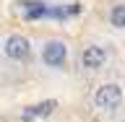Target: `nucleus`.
I'll return each mask as SVG.
<instances>
[{
  "label": "nucleus",
  "instance_id": "nucleus-1",
  "mask_svg": "<svg viewBox=\"0 0 125 122\" xmlns=\"http://www.w3.org/2000/svg\"><path fill=\"white\" fill-rule=\"evenodd\" d=\"M94 107L99 112H115L123 101V86L120 83H102L96 91H94Z\"/></svg>",
  "mask_w": 125,
  "mask_h": 122
},
{
  "label": "nucleus",
  "instance_id": "nucleus-2",
  "mask_svg": "<svg viewBox=\"0 0 125 122\" xmlns=\"http://www.w3.org/2000/svg\"><path fill=\"white\" fill-rule=\"evenodd\" d=\"M42 62L52 70L65 68V62H68V44L62 39H47L44 47H42Z\"/></svg>",
  "mask_w": 125,
  "mask_h": 122
},
{
  "label": "nucleus",
  "instance_id": "nucleus-3",
  "mask_svg": "<svg viewBox=\"0 0 125 122\" xmlns=\"http://www.w3.org/2000/svg\"><path fill=\"white\" fill-rule=\"evenodd\" d=\"M3 55H5L8 60H13V62L26 60L31 55L29 37H23V34H10V37H5V42H3Z\"/></svg>",
  "mask_w": 125,
  "mask_h": 122
},
{
  "label": "nucleus",
  "instance_id": "nucleus-4",
  "mask_svg": "<svg viewBox=\"0 0 125 122\" xmlns=\"http://www.w3.org/2000/svg\"><path fill=\"white\" fill-rule=\"evenodd\" d=\"M107 65V49L102 44H86L81 49V68L83 70H102Z\"/></svg>",
  "mask_w": 125,
  "mask_h": 122
},
{
  "label": "nucleus",
  "instance_id": "nucleus-5",
  "mask_svg": "<svg viewBox=\"0 0 125 122\" xmlns=\"http://www.w3.org/2000/svg\"><path fill=\"white\" fill-rule=\"evenodd\" d=\"M55 109H57V101H39V104H34V107H29L26 112H23V120H37V117H47L52 114Z\"/></svg>",
  "mask_w": 125,
  "mask_h": 122
},
{
  "label": "nucleus",
  "instance_id": "nucleus-6",
  "mask_svg": "<svg viewBox=\"0 0 125 122\" xmlns=\"http://www.w3.org/2000/svg\"><path fill=\"white\" fill-rule=\"evenodd\" d=\"M109 23L115 29H125V3H115L109 8Z\"/></svg>",
  "mask_w": 125,
  "mask_h": 122
}]
</instances>
